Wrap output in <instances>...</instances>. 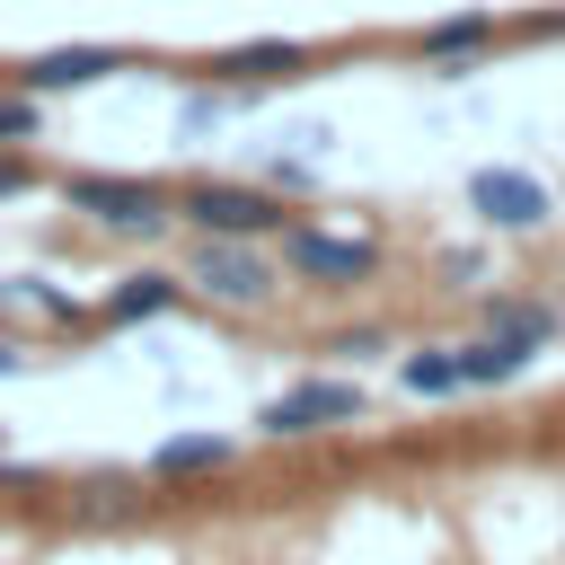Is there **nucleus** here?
<instances>
[{
  "mask_svg": "<svg viewBox=\"0 0 565 565\" xmlns=\"http://www.w3.org/2000/svg\"><path fill=\"white\" fill-rule=\"evenodd\" d=\"M168 212H177L185 230H203V238H282V230H291V212H282L265 185H230V177H194V185H177Z\"/></svg>",
  "mask_w": 565,
  "mask_h": 565,
  "instance_id": "f257e3e1",
  "label": "nucleus"
},
{
  "mask_svg": "<svg viewBox=\"0 0 565 565\" xmlns=\"http://www.w3.org/2000/svg\"><path fill=\"white\" fill-rule=\"evenodd\" d=\"M185 282H194V291H212V300H230V309H256V300H274V291H282V274H274V256H265L256 238H203V230H194Z\"/></svg>",
  "mask_w": 565,
  "mask_h": 565,
  "instance_id": "f03ea898",
  "label": "nucleus"
},
{
  "mask_svg": "<svg viewBox=\"0 0 565 565\" xmlns=\"http://www.w3.org/2000/svg\"><path fill=\"white\" fill-rule=\"evenodd\" d=\"M62 203L88 212L97 230H159V221H177L159 177H97V168H79V177H62Z\"/></svg>",
  "mask_w": 565,
  "mask_h": 565,
  "instance_id": "7ed1b4c3",
  "label": "nucleus"
},
{
  "mask_svg": "<svg viewBox=\"0 0 565 565\" xmlns=\"http://www.w3.org/2000/svg\"><path fill=\"white\" fill-rule=\"evenodd\" d=\"M362 415V388L353 380H300L265 406V433L274 441H300V433H327V424H353Z\"/></svg>",
  "mask_w": 565,
  "mask_h": 565,
  "instance_id": "20e7f679",
  "label": "nucleus"
},
{
  "mask_svg": "<svg viewBox=\"0 0 565 565\" xmlns=\"http://www.w3.org/2000/svg\"><path fill=\"white\" fill-rule=\"evenodd\" d=\"M282 256L309 282H371L380 274V247L371 238H335V230H282Z\"/></svg>",
  "mask_w": 565,
  "mask_h": 565,
  "instance_id": "39448f33",
  "label": "nucleus"
},
{
  "mask_svg": "<svg viewBox=\"0 0 565 565\" xmlns=\"http://www.w3.org/2000/svg\"><path fill=\"white\" fill-rule=\"evenodd\" d=\"M468 212H486L494 230H539L547 221V185L530 168H477L468 177Z\"/></svg>",
  "mask_w": 565,
  "mask_h": 565,
  "instance_id": "423d86ee",
  "label": "nucleus"
},
{
  "mask_svg": "<svg viewBox=\"0 0 565 565\" xmlns=\"http://www.w3.org/2000/svg\"><path fill=\"white\" fill-rule=\"evenodd\" d=\"M124 62H132L124 44H53V53L26 62V88H35V97H62V88H88V79H106V71H124Z\"/></svg>",
  "mask_w": 565,
  "mask_h": 565,
  "instance_id": "0eeeda50",
  "label": "nucleus"
},
{
  "mask_svg": "<svg viewBox=\"0 0 565 565\" xmlns=\"http://www.w3.org/2000/svg\"><path fill=\"white\" fill-rule=\"evenodd\" d=\"M203 71H212V79H238V88H247V79H291V71H309V44H300V35H256V44L212 53Z\"/></svg>",
  "mask_w": 565,
  "mask_h": 565,
  "instance_id": "6e6552de",
  "label": "nucleus"
},
{
  "mask_svg": "<svg viewBox=\"0 0 565 565\" xmlns=\"http://www.w3.org/2000/svg\"><path fill=\"white\" fill-rule=\"evenodd\" d=\"M177 291H185L177 274H159V265H141V274H124V282L106 291V309H97V318H106V327H141V318H159V309H177Z\"/></svg>",
  "mask_w": 565,
  "mask_h": 565,
  "instance_id": "1a4fd4ad",
  "label": "nucleus"
},
{
  "mask_svg": "<svg viewBox=\"0 0 565 565\" xmlns=\"http://www.w3.org/2000/svg\"><path fill=\"white\" fill-rule=\"evenodd\" d=\"M486 44H494V18H486V9H459V18L415 26V53H424V62H459V53H486Z\"/></svg>",
  "mask_w": 565,
  "mask_h": 565,
  "instance_id": "9d476101",
  "label": "nucleus"
},
{
  "mask_svg": "<svg viewBox=\"0 0 565 565\" xmlns=\"http://www.w3.org/2000/svg\"><path fill=\"white\" fill-rule=\"evenodd\" d=\"M238 459V441L230 433H168L159 450H150V468L159 477H203V468H230Z\"/></svg>",
  "mask_w": 565,
  "mask_h": 565,
  "instance_id": "9b49d317",
  "label": "nucleus"
},
{
  "mask_svg": "<svg viewBox=\"0 0 565 565\" xmlns=\"http://www.w3.org/2000/svg\"><path fill=\"white\" fill-rule=\"evenodd\" d=\"M486 335H503V344H521V353H547L556 309H539V300H486Z\"/></svg>",
  "mask_w": 565,
  "mask_h": 565,
  "instance_id": "f8f14e48",
  "label": "nucleus"
},
{
  "mask_svg": "<svg viewBox=\"0 0 565 565\" xmlns=\"http://www.w3.org/2000/svg\"><path fill=\"white\" fill-rule=\"evenodd\" d=\"M539 353H521V344H503V335H477V344H459V380L468 388H494V380H521Z\"/></svg>",
  "mask_w": 565,
  "mask_h": 565,
  "instance_id": "ddd939ff",
  "label": "nucleus"
},
{
  "mask_svg": "<svg viewBox=\"0 0 565 565\" xmlns=\"http://www.w3.org/2000/svg\"><path fill=\"white\" fill-rule=\"evenodd\" d=\"M406 388H415V397H459V388H468V380H459V344L406 353Z\"/></svg>",
  "mask_w": 565,
  "mask_h": 565,
  "instance_id": "4468645a",
  "label": "nucleus"
},
{
  "mask_svg": "<svg viewBox=\"0 0 565 565\" xmlns=\"http://www.w3.org/2000/svg\"><path fill=\"white\" fill-rule=\"evenodd\" d=\"M79 512H88V521H132V512H141V494H132L124 477H106V486H88V494H79Z\"/></svg>",
  "mask_w": 565,
  "mask_h": 565,
  "instance_id": "2eb2a0df",
  "label": "nucleus"
},
{
  "mask_svg": "<svg viewBox=\"0 0 565 565\" xmlns=\"http://www.w3.org/2000/svg\"><path fill=\"white\" fill-rule=\"evenodd\" d=\"M35 132H44V97H35V88L0 97V141H35Z\"/></svg>",
  "mask_w": 565,
  "mask_h": 565,
  "instance_id": "dca6fc26",
  "label": "nucleus"
},
{
  "mask_svg": "<svg viewBox=\"0 0 565 565\" xmlns=\"http://www.w3.org/2000/svg\"><path fill=\"white\" fill-rule=\"evenodd\" d=\"M26 185H35V168H26V159H9V150H0V203H9V194H26Z\"/></svg>",
  "mask_w": 565,
  "mask_h": 565,
  "instance_id": "f3484780",
  "label": "nucleus"
}]
</instances>
